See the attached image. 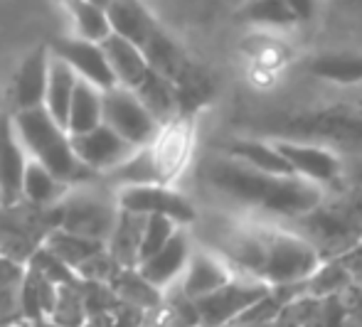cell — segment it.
<instances>
[{
  "label": "cell",
  "mask_w": 362,
  "mask_h": 327,
  "mask_svg": "<svg viewBox=\"0 0 362 327\" xmlns=\"http://www.w3.org/2000/svg\"><path fill=\"white\" fill-rule=\"evenodd\" d=\"M101 109H104V124L134 148L151 145L160 136V124L148 114L134 89L114 86V89L104 91Z\"/></svg>",
  "instance_id": "obj_6"
},
{
  "label": "cell",
  "mask_w": 362,
  "mask_h": 327,
  "mask_svg": "<svg viewBox=\"0 0 362 327\" xmlns=\"http://www.w3.org/2000/svg\"><path fill=\"white\" fill-rule=\"evenodd\" d=\"M49 320L59 327H84L86 308H84V295H81V280L59 285L57 300H54V310L49 315Z\"/></svg>",
  "instance_id": "obj_29"
},
{
  "label": "cell",
  "mask_w": 362,
  "mask_h": 327,
  "mask_svg": "<svg viewBox=\"0 0 362 327\" xmlns=\"http://www.w3.org/2000/svg\"><path fill=\"white\" fill-rule=\"evenodd\" d=\"M136 96L141 99V104L146 106V111L158 121V124H165L168 119L175 111V86L170 79H165L158 71H148L146 79L136 86Z\"/></svg>",
  "instance_id": "obj_26"
},
{
  "label": "cell",
  "mask_w": 362,
  "mask_h": 327,
  "mask_svg": "<svg viewBox=\"0 0 362 327\" xmlns=\"http://www.w3.org/2000/svg\"><path fill=\"white\" fill-rule=\"evenodd\" d=\"M175 222H170V219L165 217H146V229H144V239H141V261L139 266L148 261L151 256H156L158 251H160L163 246H165L168 242L173 239V234L177 232Z\"/></svg>",
  "instance_id": "obj_32"
},
{
  "label": "cell",
  "mask_w": 362,
  "mask_h": 327,
  "mask_svg": "<svg viewBox=\"0 0 362 327\" xmlns=\"http://www.w3.org/2000/svg\"><path fill=\"white\" fill-rule=\"evenodd\" d=\"M101 94L96 86L86 84V81H76V89L72 96V106H69L67 116V133L69 136H81V133L94 131L96 126L104 124V109H101Z\"/></svg>",
  "instance_id": "obj_24"
},
{
  "label": "cell",
  "mask_w": 362,
  "mask_h": 327,
  "mask_svg": "<svg viewBox=\"0 0 362 327\" xmlns=\"http://www.w3.org/2000/svg\"><path fill=\"white\" fill-rule=\"evenodd\" d=\"M0 327H15V325H0Z\"/></svg>",
  "instance_id": "obj_37"
},
{
  "label": "cell",
  "mask_w": 362,
  "mask_h": 327,
  "mask_svg": "<svg viewBox=\"0 0 362 327\" xmlns=\"http://www.w3.org/2000/svg\"><path fill=\"white\" fill-rule=\"evenodd\" d=\"M45 249L76 273V268H79L81 263H86L99 251H104L106 244L79 237V234H72V232H64V229H54L47 237V242H45Z\"/></svg>",
  "instance_id": "obj_25"
},
{
  "label": "cell",
  "mask_w": 362,
  "mask_h": 327,
  "mask_svg": "<svg viewBox=\"0 0 362 327\" xmlns=\"http://www.w3.org/2000/svg\"><path fill=\"white\" fill-rule=\"evenodd\" d=\"M202 177L212 190L234 202L259 207L279 217H305L323 204L320 185L296 175H267L232 157H210L202 165Z\"/></svg>",
  "instance_id": "obj_1"
},
{
  "label": "cell",
  "mask_w": 362,
  "mask_h": 327,
  "mask_svg": "<svg viewBox=\"0 0 362 327\" xmlns=\"http://www.w3.org/2000/svg\"><path fill=\"white\" fill-rule=\"evenodd\" d=\"M315 76L335 81V84H358L362 81V57L355 54H328L315 59L310 66Z\"/></svg>",
  "instance_id": "obj_30"
},
{
  "label": "cell",
  "mask_w": 362,
  "mask_h": 327,
  "mask_svg": "<svg viewBox=\"0 0 362 327\" xmlns=\"http://www.w3.org/2000/svg\"><path fill=\"white\" fill-rule=\"evenodd\" d=\"M101 49H104L106 62H109L111 71H114L116 84L119 86L136 89V86L146 79L148 71H151V64H148L144 49L136 47L129 40L119 37V35H109V37L101 42Z\"/></svg>",
  "instance_id": "obj_17"
},
{
  "label": "cell",
  "mask_w": 362,
  "mask_h": 327,
  "mask_svg": "<svg viewBox=\"0 0 362 327\" xmlns=\"http://www.w3.org/2000/svg\"><path fill=\"white\" fill-rule=\"evenodd\" d=\"M146 217L121 209L116 227L106 242V251L111 254L121 268H139L141 261V239H144Z\"/></svg>",
  "instance_id": "obj_18"
},
{
  "label": "cell",
  "mask_w": 362,
  "mask_h": 327,
  "mask_svg": "<svg viewBox=\"0 0 362 327\" xmlns=\"http://www.w3.org/2000/svg\"><path fill=\"white\" fill-rule=\"evenodd\" d=\"M104 10L111 25V35H119L141 49L158 32L156 20L148 13L144 0H109Z\"/></svg>",
  "instance_id": "obj_16"
},
{
  "label": "cell",
  "mask_w": 362,
  "mask_h": 327,
  "mask_svg": "<svg viewBox=\"0 0 362 327\" xmlns=\"http://www.w3.org/2000/svg\"><path fill=\"white\" fill-rule=\"evenodd\" d=\"M28 153L13 126V116H0V195L3 204L23 199V175Z\"/></svg>",
  "instance_id": "obj_13"
},
{
  "label": "cell",
  "mask_w": 362,
  "mask_h": 327,
  "mask_svg": "<svg viewBox=\"0 0 362 327\" xmlns=\"http://www.w3.org/2000/svg\"><path fill=\"white\" fill-rule=\"evenodd\" d=\"M111 185L121 187H139V185H165V177H163L160 162L153 150V143L146 148L134 150V155L129 160L121 162L116 170H111L109 175H104Z\"/></svg>",
  "instance_id": "obj_20"
},
{
  "label": "cell",
  "mask_w": 362,
  "mask_h": 327,
  "mask_svg": "<svg viewBox=\"0 0 362 327\" xmlns=\"http://www.w3.org/2000/svg\"><path fill=\"white\" fill-rule=\"evenodd\" d=\"M49 52L62 59L64 64L72 66L74 74L79 76L81 81L96 86L99 91H109V89H114V86H119L116 84L114 71H111L109 62H106V54H104V49H101V44L81 40L74 35V37L54 40Z\"/></svg>",
  "instance_id": "obj_10"
},
{
  "label": "cell",
  "mask_w": 362,
  "mask_h": 327,
  "mask_svg": "<svg viewBox=\"0 0 362 327\" xmlns=\"http://www.w3.org/2000/svg\"><path fill=\"white\" fill-rule=\"evenodd\" d=\"M79 76L69 64H64L59 57L49 59V76H47V96H45V111L67 131V116L72 106V96Z\"/></svg>",
  "instance_id": "obj_21"
},
{
  "label": "cell",
  "mask_w": 362,
  "mask_h": 327,
  "mask_svg": "<svg viewBox=\"0 0 362 327\" xmlns=\"http://www.w3.org/2000/svg\"><path fill=\"white\" fill-rule=\"evenodd\" d=\"M119 202L116 195L91 187V182L69 187L62 202L54 207L57 214V229L79 234V237L94 239L106 244L119 219Z\"/></svg>",
  "instance_id": "obj_5"
},
{
  "label": "cell",
  "mask_w": 362,
  "mask_h": 327,
  "mask_svg": "<svg viewBox=\"0 0 362 327\" xmlns=\"http://www.w3.org/2000/svg\"><path fill=\"white\" fill-rule=\"evenodd\" d=\"M338 261L343 263V268L350 273V278H353V283L362 285V239L355 246H350L345 254H340Z\"/></svg>",
  "instance_id": "obj_34"
},
{
  "label": "cell",
  "mask_w": 362,
  "mask_h": 327,
  "mask_svg": "<svg viewBox=\"0 0 362 327\" xmlns=\"http://www.w3.org/2000/svg\"><path fill=\"white\" fill-rule=\"evenodd\" d=\"M242 18L249 20V23L276 25V28L298 23L284 0H247V5L242 8Z\"/></svg>",
  "instance_id": "obj_31"
},
{
  "label": "cell",
  "mask_w": 362,
  "mask_h": 327,
  "mask_svg": "<svg viewBox=\"0 0 362 327\" xmlns=\"http://www.w3.org/2000/svg\"><path fill=\"white\" fill-rule=\"evenodd\" d=\"M0 204H3V195H0Z\"/></svg>",
  "instance_id": "obj_38"
},
{
  "label": "cell",
  "mask_w": 362,
  "mask_h": 327,
  "mask_svg": "<svg viewBox=\"0 0 362 327\" xmlns=\"http://www.w3.org/2000/svg\"><path fill=\"white\" fill-rule=\"evenodd\" d=\"M116 202L126 212L141 214V217H165L175 222L177 227H185V224H192L197 219V212L190 199L168 185L121 187L116 192Z\"/></svg>",
  "instance_id": "obj_8"
},
{
  "label": "cell",
  "mask_w": 362,
  "mask_h": 327,
  "mask_svg": "<svg viewBox=\"0 0 362 327\" xmlns=\"http://www.w3.org/2000/svg\"><path fill=\"white\" fill-rule=\"evenodd\" d=\"M192 251H190V239L182 229H177L173 234V239L148 261L139 266V273L144 275L151 285H156L158 290L165 293V288H170L173 283H177L185 270L187 261H190Z\"/></svg>",
  "instance_id": "obj_14"
},
{
  "label": "cell",
  "mask_w": 362,
  "mask_h": 327,
  "mask_svg": "<svg viewBox=\"0 0 362 327\" xmlns=\"http://www.w3.org/2000/svg\"><path fill=\"white\" fill-rule=\"evenodd\" d=\"M13 126L30 160H37L40 165H45L54 177L67 182L69 187L91 182L94 175L76 160L69 133L45 111V106L42 109L15 111Z\"/></svg>",
  "instance_id": "obj_2"
},
{
  "label": "cell",
  "mask_w": 362,
  "mask_h": 327,
  "mask_svg": "<svg viewBox=\"0 0 362 327\" xmlns=\"http://www.w3.org/2000/svg\"><path fill=\"white\" fill-rule=\"evenodd\" d=\"M141 320H144V313L126 308V305H116L106 313L91 315L84 327H141Z\"/></svg>",
  "instance_id": "obj_33"
},
{
  "label": "cell",
  "mask_w": 362,
  "mask_h": 327,
  "mask_svg": "<svg viewBox=\"0 0 362 327\" xmlns=\"http://www.w3.org/2000/svg\"><path fill=\"white\" fill-rule=\"evenodd\" d=\"M72 138V150L76 160L91 172V175H109L111 170L121 165L124 160H129L134 155L131 143H126L116 131H111L106 124L96 126L94 131L81 133V136H69Z\"/></svg>",
  "instance_id": "obj_9"
},
{
  "label": "cell",
  "mask_w": 362,
  "mask_h": 327,
  "mask_svg": "<svg viewBox=\"0 0 362 327\" xmlns=\"http://www.w3.org/2000/svg\"><path fill=\"white\" fill-rule=\"evenodd\" d=\"M54 229H57L54 207H35L25 199L0 204V256L28 266Z\"/></svg>",
  "instance_id": "obj_4"
},
{
  "label": "cell",
  "mask_w": 362,
  "mask_h": 327,
  "mask_svg": "<svg viewBox=\"0 0 362 327\" xmlns=\"http://www.w3.org/2000/svg\"><path fill=\"white\" fill-rule=\"evenodd\" d=\"M234 275L237 273L229 268V263L222 256H217L215 251H192L190 261H187L175 288L187 300H197L202 295L212 293V290L222 288Z\"/></svg>",
  "instance_id": "obj_12"
},
{
  "label": "cell",
  "mask_w": 362,
  "mask_h": 327,
  "mask_svg": "<svg viewBox=\"0 0 362 327\" xmlns=\"http://www.w3.org/2000/svg\"><path fill=\"white\" fill-rule=\"evenodd\" d=\"M197 327H202V325H197Z\"/></svg>",
  "instance_id": "obj_39"
},
{
  "label": "cell",
  "mask_w": 362,
  "mask_h": 327,
  "mask_svg": "<svg viewBox=\"0 0 362 327\" xmlns=\"http://www.w3.org/2000/svg\"><path fill=\"white\" fill-rule=\"evenodd\" d=\"M348 285H353V278L343 268V263L338 258H323V263L305 280V295L323 300L330 298V295H340Z\"/></svg>",
  "instance_id": "obj_28"
},
{
  "label": "cell",
  "mask_w": 362,
  "mask_h": 327,
  "mask_svg": "<svg viewBox=\"0 0 362 327\" xmlns=\"http://www.w3.org/2000/svg\"><path fill=\"white\" fill-rule=\"evenodd\" d=\"M276 150L284 155L296 177L313 182V185H333L343 177V160L330 148L310 145V143L276 141Z\"/></svg>",
  "instance_id": "obj_11"
},
{
  "label": "cell",
  "mask_w": 362,
  "mask_h": 327,
  "mask_svg": "<svg viewBox=\"0 0 362 327\" xmlns=\"http://www.w3.org/2000/svg\"><path fill=\"white\" fill-rule=\"evenodd\" d=\"M69 192V185L62 182L59 177H54L45 165H40L37 160H28L23 175V199L35 207H57L62 202V197Z\"/></svg>",
  "instance_id": "obj_22"
},
{
  "label": "cell",
  "mask_w": 362,
  "mask_h": 327,
  "mask_svg": "<svg viewBox=\"0 0 362 327\" xmlns=\"http://www.w3.org/2000/svg\"><path fill=\"white\" fill-rule=\"evenodd\" d=\"M49 47H37L33 54L23 59L18 74H15V106L18 111L42 109L45 96H47V76H49Z\"/></svg>",
  "instance_id": "obj_15"
},
{
  "label": "cell",
  "mask_w": 362,
  "mask_h": 327,
  "mask_svg": "<svg viewBox=\"0 0 362 327\" xmlns=\"http://www.w3.org/2000/svg\"><path fill=\"white\" fill-rule=\"evenodd\" d=\"M227 157L252 167V170L267 172V175H279V177L293 175V170L288 167V162L284 160V155L276 150L274 143L252 141V138L232 141L227 145Z\"/></svg>",
  "instance_id": "obj_19"
},
{
  "label": "cell",
  "mask_w": 362,
  "mask_h": 327,
  "mask_svg": "<svg viewBox=\"0 0 362 327\" xmlns=\"http://www.w3.org/2000/svg\"><path fill=\"white\" fill-rule=\"evenodd\" d=\"M288 5V10L296 15V20H308L313 15L315 0H284Z\"/></svg>",
  "instance_id": "obj_35"
},
{
  "label": "cell",
  "mask_w": 362,
  "mask_h": 327,
  "mask_svg": "<svg viewBox=\"0 0 362 327\" xmlns=\"http://www.w3.org/2000/svg\"><path fill=\"white\" fill-rule=\"evenodd\" d=\"M62 3L67 5L69 15H72L76 37L101 44L111 35V25L109 18H106L104 5L94 3V0H62Z\"/></svg>",
  "instance_id": "obj_27"
},
{
  "label": "cell",
  "mask_w": 362,
  "mask_h": 327,
  "mask_svg": "<svg viewBox=\"0 0 362 327\" xmlns=\"http://www.w3.org/2000/svg\"><path fill=\"white\" fill-rule=\"evenodd\" d=\"M264 242V263L259 280L274 285H298L313 275V270L323 263L318 249L303 234L286 229L259 227Z\"/></svg>",
  "instance_id": "obj_3"
},
{
  "label": "cell",
  "mask_w": 362,
  "mask_h": 327,
  "mask_svg": "<svg viewBox=\"0 0 362 327\" xmlns=\"http://www.w3.org/2000/svg\"><path fill=\"white\" fill-rule=\"evenodd\" d=\"M116 293L121 305L134 308L139 313H148V310L158 308L163 303V290H158L156 285H151L144 275L139 273V268H121L116 273V278L109 285Z\"/></svg>",
  "instance_id": "obj_23"
},
{
  "label": "cell",
  "mask_w": 362,
  "mask_h": 327,
  "mask_svg": "<svg viewBox=\"0 0 362 327\" xmlns=\"http://www.w3.org/2000/svg\"><path fill=\"white\" fill-rule=\"evenodd\" d=\"M267 290L269 285L262 283V280L234 275L222 288L192 300L197 320H200L202 327H232Z\"/></svg>",
  "instance_id": "obj_7"
},
{
  "label": "cell",
  "mask_w": 362,
  "mask_h": 327,
  "mask_svg": "<svg viewBox=\"0 0 362 327\" xmlns=\"http://www.w3.org/2000/svg\"><path fill=\"white\" fill-rule=\"evenodd\" d=\"M28 327H59V325H54L52 320H40V323H28Z\"/></svg>",
  "instance_id": "obj_36"
}]
</instances>
